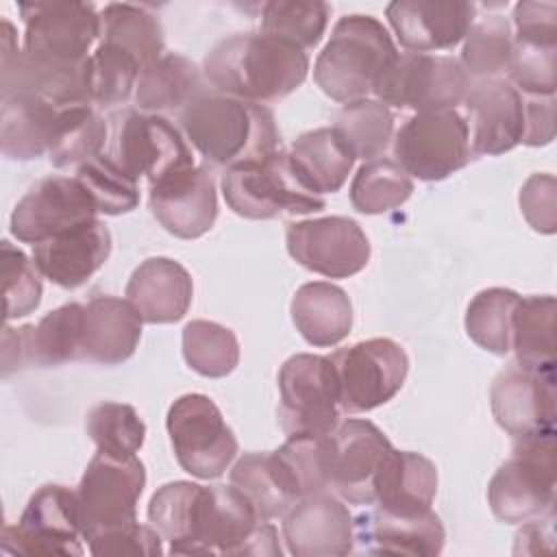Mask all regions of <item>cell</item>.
Segmentation results:
<instances>
[{"instance_id": "obj_1", "label": "cell", "mask_w": 557, "mask_h": 557, "mask_svg": "<svg viewBox=\"0 0 557 557\" xmlns=\"http://www.w3.org/2000/svg\"><path fill=\"white\" fill-rule=\"evenodd\" d=\"M307 72V52L268 33L224 37L202 61V74L211 89L257 104L289 96L305 83Z\"/></svg>"}, {"instance_id": "obj_2", "label": "cell", "mask_w": 557, "mask_h": 557, "mask_svg": "<svg viewBox=\"0 0 557 557\" xmlns=\"http://www.w3.org/2000/svg\"><path fill=\"white\" fill-rule=\"evenodd\" d=\"M185 139L211 168H233L281 150L274 113L265 104L205 89L178 115Z\"/></svg>"}, {"instance_id": "obj_3", "label": "cell", "mask_w": 557, "mask_h": 557, "mask_svg": "<svg viewBox=\"0 0 557 557\" xmlns=\"http://www.w3.org/2000/svg\"><path fill=\"white\" fill-rule=\"evenodd\" d=\"M398 57L387 28L372 15H344L313 65L315 85L337 102L368 98Z\"/></svg>"}, {"instance_id": "obj_4", "label": "cell", "mask_w": 557, "mask_h": 557, "mask_svg": "<svg viewBox=\"0 0 557 557\" xmlns=\"http://www.w3.org/2000/svg\"><path fill=\"white\" fill-rule=\"evenodd\" d=\"M555 485V431L516 437L487 485V503L500 522L522 524L553 511Z\"/></svg>"}, {"instance_id": "obj_5", "label": "cell", "mask_w": 557, "mask_h": 557, "mask_svg": "<svg viewBox=\"0 0 557 557\" xmlns=\"http://www.w3.org/2000/svg\"><path fill=\"white\" fill-rule=\"evenodd\" d=\"M222 194L226 205L248 220L307 215L326 205L324 196L300 181L285 150L224 170Z\"/></svg>"}, {"instance_id": "obj_6", "label": "cell", "mask_w": 557, "mask_h": 557, "mask_svg": "<svg viewBox=\"0 0 557 557\" xmlns=\"http://www.w3.org/2000/svg\"><path fill=\"white\" fill-rule=\"evenodd\" d=\"M111 122L107 154L137 183L146 176L152 185L172 172L196 165L189 141L168 117L124 109Z\"/></svg>"}, {"instance_id": "obj_7", "label": "cell", "mask_w": 557, "mask_h": 557, "mask_svg": "<svg viewBox=\"0 0 557 557\" xmlns=\"http://www.w3.org/2000/svg\"><path fill=\"white\" fill-rule=\"evenodd\" d=\"M472 78L461 61L448 54L398 52L387 72L379 78L374 96L385 107L422 111L457 109L463 102Z\"/></svg>"}, {"instance_id": "obj_8", "label": "cell", "mask_w": 557, "mask_h": 557, "mask_svg": "<svg viewBox=\"0 0 557 557\" xmlns=\"http://www.w3.org/2000/svg\"><path fill=\"white\" fill-rule=\"evenodd\" d=\"M339 381L331 357L298 352L278 370V422L287 435L333 433L342 418Z\"/></svg>"}, {"instance_id": "obj_9", "label": "cell", "mask_w": 557, "mask_h": 557, "mask_svg": "<svg viewBox=\"0 0 557 557\" xmlns=\"http://www.w3.org/2000/svg\"><path fill=\"white\" fill-rule=\"evenodd\" d=\"M394 161L418 181H444L472 159L470 135L457 109L413 113L394 133Z\"/></svg>"}, {"instance_id": "obj_10", "label": "cell", "mask_w": 557, "mask_h": 557, "mask_svg": "<svg viewBox=\"0 0 557 557\" xmlns=\"http://www.w3.org/2000/svg\"><path fill=\"white\" fill-rule=\"evenodd\" d=\"M178 466L198 479H218L233 463L239 444L218 405L205 394L178 396L165 418Z\"/></svg>"}, {"instance_id": "obj_11", "label": "cell", "mask_w": 557, "mask_h": 557, "mask_svg": "<svg viewBox=\"0 0 557 557\" xmlns=\"http://www.w3.org/2000/svg\"><path fill=\"white\" fill-rule=\"evenodd\" d=\"M146 487V468L135 457L96 450L76 487L85 542L98 533L137 522V503Z\"/></svg>"}, {"instance_id": "obj_12", "label": "cell", "mask_w": 557, "mask_h": 557, "mask_svg": "<svg viewBox=\"0 0 557 557\" xmlns=\"http://www.w3.org/2000/svg\"><path fill=\"white\" fill-rule=\"evenodd\" d=\"M17 9L24 20L22 50L39 61L78 67L100 39V15L91 2H22Z\"/></svg>"}, {"instance_id": "obj_13", "label": "cell", "mask_w": 557, "mask_h": 557, "mask_svg": "<svg viewBox=\"0 0 557 557\" xmlns=\"http://www.w3.org/2000/svg\"><path fill=\"white\" fill-rule=\"evenodd\" d=\"M2 550L28 557H78L83 548V529L76 503V490L59 483L41 485L26 503L17 524H4Z\"/></svg>"}, {"instance_id": "obj_14", "label": "cell", "mask_w": 557, "mask_h": 557, "mask_svg": "<svg viewBox=\"0 0 557 557\" xmlns=\"http://www.w3.org/2000/svg\"><path fill=\"white\" fill-rule=\"evenodd\" d=\"M339 381L342 409L361 413L392 400L409 372L405 348L389 337H372L331 355Z\"/></svg>"}, {"instance_id": "obj_15", "label": "cell", "mask_w": 557, "mask_h": 557, "mask_svg": "<svg viewBox=\"0 0 557 557\" xmlns=\"http://www.w3.org/2000/svg\"><path fill=\"white\" fill-rule=\"evenodd\" d=\"M285 242L296 263L329 278H348L370 261V242L363 228L344 215L292 222Z\"/></svg>"}, {"instance_id": "obj_16", "label": "cell", "mask_w": 557, "mask_h": 557, "mask_svg": "<svg viewBox=\"0 0 557 557\" xmlns=\"http://www.w3.org/2000/svg\"><path fill=\"white\" fill-rule=\"evenodd\" d=\"M98 207L76 176H46L37 181L11 213V235L24 244H39L52 235L98 220Z\"/></svg>"}, {"instance_id": "obj_17", "label": "cell", "mask_w": 557, "mask_h": 557, "mask_svg": "<svg viewBox=\"0 0 557 557\" xmlns=\"http://www.w3.org/2000/svg\"><path fill=\"white\" fill-rule=\"evenodd\" d=\"M555 368L513 361L490 387L494 420L513 440L555 431Z\"/></svg>"}, {"instance_id": "obj_18", "label": "cell", "mask_w": 557, "mask_h": 557, "mask_svg": "<svg viewBox=\"0 0 557 557\" xmlns=\"http://www.w3.org/2000/svg\"><path fill=\"white\" fill-rule=\"evenodd\" d=\"M0 30V96H37L57 107L91 104L87 61L78 67H61L26 54L17 46L15 26L2 17Z\"/></svg>"}, {"instance_id": "obj_19", "label": "cell", "mask_w": 557, "mask_h": 557, "mask_svg": "<svg viewBox=\"0 0 557 557\" xmlns=\"http://www.w3.org/2000/svg\"><path fill=\"white\" fill-rule=\"evenodd\" d=\"M85 305L65 302L46 313L37 324L13 329L9 322L2 331V376L24 368H54L83 359Z\"/></svg>"}, {"instance_id": "obj_20", "label": "cell", "mask_w": 557, "mask_h": 557, "mask_svg": "<svg viewBox=\"0 0 557 557\" xmlns=\"http://www.w3.org/2000/svg\"><path fill=\"white\" fill-rule=\"evenodd\" d=\"M333 437L331 492L350 505H372L376 476L392 453L387 435L370 420L348 418Z\"/></svg>"}, {"instance_id": "obj_21", "label": "cell", "mask_w": 557, "mask_h": 557, "mask_svg": "<svg viewBox=\"0 0 557 557\" xmlns=\"http://www.w3.org/2000/svg\"><path fill=\"white\" fill-rule=\"evenodd\" d=\"M283 540L296 557L348 555L355 550V518L331 490L298 498L283 513Z\"/></svg>"}, {"instance_id": "obj_22", "label": "cell", "mask_w": 557, "mask_h": 557, "mask_svg": "<svg viewBox=\"0 0 557 557\" xmlns=\"http://www.w3.org/2000/svg\"><path fill=\"white\" fill-rule=\"evenodd\" d=\"M472 154H503L522 144L524 100L505 78L472 81L463 102Z\"/></svg>"}, {"instance_id": "obj_23", "label": "cell", "mask_w": 557, "mask_h": 557, "mask_svg": "<svg viewBox=\"0 0 557 557\" xmlns=\"http://www.w3.org/2000/svg\"><path fill=\"white\" fill-rule=\"evenodd\" d=\"M148 205L157 222L181 239L205 235L218 218L215 181L207 165H191L150 185Z\"/></svg>"}, {"instance_id": "obj_24", "label": "cell", "mask_w": 557, "mask_h": 557, "mask_svg": "<svg viewBox=\"0 0 557 557\" xmlns=\"http://www.w3.org/2000/svg\"><path fill=\"white\" fill-rule=\"evenodd\" d=\"M389 26L409 52L455 48L472 26L476 7L457 0H396L385 9Z\"/></svg>"}, {"instance_id": "obj_25", "label": "cell", "mask_w": 557, "mask_h": 557, "mask_svg": "<svg viewBox=\"0 0 557 557\" xmlns=\"http://www.w3.org/2000/svg\"><path fill=\"white\" fill-rule=\"evenodd\" d=\"M111 233L104 222L94 220L33 246V261L44 278L76 289L85 285L109 259Z\"/></svg>"}, {"instance_id": "obj_26", "label": "cell", "mask_w": 557, "mask_h": 557, "mask_svg": "<svg viewBox=\"0 0 557 557\" xmlns=\"http://www.w3.org/2000/svg\"><path fill=\"white\" fill-rule=\"evenodd\" d=\"M444 540V524L433 509L420 516H396L374 507L355 520V542L359 550L372 555L433 557L442 553Z\"/></svg>"}, {"instance_id": "obj_27", "label": "cell", "mask_w": 557, "mask_h": 557, "mask_svg": "<svg viewBox=\"0 0 557 557\" xmlns=\"http://www.w3.org/2000/svg\"><path fill=\"white\" fill-rule=\"evenodd\" d=\"M194 298L189 272L170 257H150L141 261L128 283L126 300L137 309L144 322L170 324L181 320Z\"/></svg>"}, {"instance_id": "obj_28", "label": "cell", "mask_w": 557, "mask_h": 557, "mask_svg": "<svg viewBox=\"0 0 557 557\" xmlns=\"http://www.w3.org/2000/svg\"><path fill=\"white\" fill-rule=\"evenodd\" d=\"M141 315L128 300L109 294L94 296L85 305L83 359L102 366L126 361L141 339Z\"/></svg>"}, {"instance_id": "obj_29", "label": "cell", "mask_w": 557, "mask_h": 557, "mask_svg": "<svg viewBox=\"0 0 557 557\" xmlns=\"http://www.w3.org/2000/svg\"><path fill=\"white\" fill-rule=\"evenodd\" d=\"M435 492V463L420 453L392 448L376 476L372 505L396 516H420L431 511Z\"/></svg>"}, {"instance_id": "obj_30", "label": "cell", "mask_w": 557, "mask_h": 557, "mask_svg": "<svg viewBox=\"0 0 557 557\" xmlns=\"http://www.w3.org/2000/svg\"><path fill=\"white\" fill-rule=\"evenodd\" d=\"M228 481L248 498L257 516L268 522L283 518V513L300 498L292 470L276 450L242 455L233 463Z\"/></svg>"}, {"instance_id": "obj_31", "label": "cell", "mask_w": 557, "mask_h": 557, "mask_svg": "<svg viewBox=\"0 0 557 557\" xmlns=\"http://www.w3.org/2000/svg\"><path fill=\"white\" fill-rule=\"evenodd\" d=\"M292 320L307 344L318 348L337 346L352 329V302L339 285L311 281L296 289Z\"/></svg>"}, {"instance_id": "obj_32", "label": "cell", "mask_w": 557, "mask_h": 557, "mask_svg": "<svg viewBox=\"0 0 557 557\" xmlns=\"http://www.w3.org/2000/svg\"><path fill=\"white\" fill-rule=\"evenodd\" d=\"M61 109L37 96L2 100L0 148L7 159L30 161L50 150Z\"/></svg>"}, {"instance_id": "obj_33", "label": "cell", "mask_w": 557, "mask_h": 557, "mask_svg": "<svg viewBox=\"0 0 557 557\" xmlns=\"http://www.w3.org/2000/svg\"><path fill=\"white\" fill-rule=\"evenodd\" d=\"M209 89L202 70L178 52H163L141 67L135 87L137 109L144 113H163L185 109L196 96Z\"/></svg>"}, {"instance_id": "obj_34", "label": "cell", "mask_w": 557, "mask_h": 557, "mask_svg": "<svg viewBox=\"0 0 557 557\" xmlns=\"http://www.w3.org/2000/svg\"><path fill=\"white\" fill-rule=\"evenodd\" d=\"M287 154L300 181L320 196L339 191L355 165L352 152L333 126L298 135Z\"/></svg>"}, {"instance_id": "obj_35", "label": "cell", "mask_w": 557, "mask_h": 557, "mask_svg": "<svg viewBox=\"0 0 557 557\" xmlns=\"http://www.w3.org/2000/svg\"><path fill=\"white\" fill-rule=\"evenodd\" d=\"M100 39L128 50L141 67L163 54V26L159 17L141 4L111 2L98 11Z\"/></svg>"}, {"instance_id": "obj_36", "label": "cell", "mask_w": 557, "mask_h": 557, "mask_svg": "<svg viewBox=\"0 0 557 557\" xmlns=\"http://www.w3.org/2000/svg\"><path fill=\"white\" fill-rule=\"evenodd\" d=\"M511 350L520 363L555 368L553 296H520L511 315Z\"/></svg>"}, {"instance_id": "obj_37", "label": "cell", "mask_w": 557, "mask_h": 557, "mask_svg": "<svg viewBox=\"0 0 557 557\" xmlns=\"http://www.w3.org/2000/svg\"><path fill=\"white\" fill-rule=\"evenodd\" d=\"M107 137V122L91 104L63 107L48 159L54 168H78L102 154Z\"/></svg>"}, {"instance_id": "obj_38", "label": "cell", "mask_w": 557, "mask_h": 557, "mask_svg": "<svg viewBox=\"0 0 557 557\" xmlns=\"http://www.w3.org/2000/svg\"><path fill=\"white\" fill-rule=\"evenodd\" d=\"M333 128L355 159L374 161L394 139V113L376 98H361L339 109Z\"/></svg>"}, {"instance_id": "obj_39", "label": "cell", "mask_w": 557, "mask_h": 557, "mask_svg": "<svg viewBox=\"0 0 557 557\" xmlns=\"http://www.w3.org/2000/svg\"><path fill=\"white\" fill-rule=\"evenodd\" d=\"M411 191L413 178L394 159L379 157L357 170L350 183V202L359 213L379 215L405 205Z\"/></svg>"}, {"instance_id": "obj_40", "label": "cell", "mask_w": 557, "mask_h": 557, "mask_svg": "<svg viewBox=\"0 0 557 557\" xmlns=\"http://www.w3.org/2000/svg\"><path fill=\"white\" fill-rule=\"evenodd\" d=\"M141 63L124 48L98 41L87 59V85L91 107L124 104L137 87Z\"/></svg>"}, {"instance_id": "obj_41", "label": "cell", "mask_w": 557, "mask_h": 557, "mask_svg": "<svg viewBox=\"0 0 557 557\" xmlns=\"http://www.w3.org/2000/svg\"><path fill=\"white\" fill-rule=\"evenodd\" d=\"M513 30L505 15H485L474 17L472 26L463 37L461 65L472 81L481 78H498V74L507 72V63L511 57Z\"/></svg>"}, {"instance_id": "obj_42", "label": "cell", "mask_w": 557, "mask_h": 557, "mask_svg": "<svg viewBox=\"0 0 557 557\" xmlns=\"http://www.w3.org/2000/svg\"><path fill=\"white\" fill-rule=\"evenodd\" d=\"M520 294L507 287L481 289L466 309L468 337L487 352L507 355L511 350V315Z\"/></svg>"}, {"instance_id": "obj_43", "label": "cell", "mask_w": 557, "mask_h": 557, "mask_svg": "<svg viewBox=\"0 0 557 557\" xmlns=\"http://www.w3.org/2000/svg\"><path fill=\"white\" fill-rule=\"evenodd\" d=\"M183 357L194 372L222 379L239 363V342L228 326L211 320H191L183 329Z\"/></svg>"}, {"instance_id": "obj_44", "label": "cell", "mask_w": 557, "mask_h": 557, "mask_svg": "<svg viewBox=\"0 0 557 557\" xmlns=\"http://www.w3.org/2000/svg\"><path fill=\"white\" fill-rule=\"evenodd\" d=\"M87 435L100 453L113 457H135L146 440V424L137 409L126 403L104 400L89 409Z\"/></svg>"}, {"instance_id": "obj_45", "label": "cell", "mask_w": 557, "mask_h": 557, "mask_svg": "<svg viewBox=\"0 0 557 557\" xmlns=\"http://www.w3.org/2000/svg\"><path fill=\"white\" fill-rule=\"evenodd\" d=\"M331 17L326 2L270 0L261 7V33L281 37L307 50L320 44Z\"/></svg>"}, {"instance_id": "obj_46", "label": "cell", "mask_w": 557, "mask_h": 557, "mask_svg": "<svg viewBox=\"0 0 557 557\" xmlns=\"http://www.w3.org/2000/svg\"><path fill=\"white\" fill-rule=\"evenodd\" d=\"M202 485L191 481H172L161 485L148 503V520L170 544L172 555H181L191 535L194 513Z\"/></svg>"}, {"instance_id": "obj_47", "label": "cell", "mask_w": 557, "mask_h": 557, "mask_svg": "<svg viewBox=\"0 0 557 557\" xmlns=\"http://www.w3.org/2000/svg\"><path fill=\"white\" fill-rule=\"evenodd\" d=\"M300 490V498L331 490V433H294L276 448Z\"/></svg>"}, {"instance_id": "obj_48", "label": "cell", "mask_w": 557, "mask_h": 557, "mask_svg": "<svg viewBox=\"0 0 557 557\" xmlns=\"http://www.w3.org/2000/svg\"><path fill=\"white\" fill-rule=\"evenodd\" d=\"M91 194L98 213L122 215L139 205V185L128 176L109 154H98L96 159L76 168L74 174Z\"/></svg>"}, {"instance_id": "obj_49", "label": "cell", "mask_w": 557, "mask_h": 557, "mask_svg": "<svg viewBox=\"0 0 557 557\" xmlns=\"http://www.w3.org/2000/svg\"><path fill=\"white\" fill-rule=\"evenodd\" d=\"M0 274L4 287V320L24 318L33 313L41 302V274L33 261L9 239L0 244Z\"/></svg>"}, {"instance_id": "obj_50", "label": "cell", "mask_w": 557, "mask_h": 557, "mask_svg": "<svg viewBox=\"0 0 557 557\" xmlns=\"http://www.w3.org/2000/svg\"><path fill=\"white\" fill-rule=\"evenodd\" d=\"M557 72V44L513 37L511 57L507 63L509 83L533 98L555 96Z\"/></svg>"}, {"instance_id": "obj_51", "label": "cell", "mask_w": 557, "mask_h": 557, "mask_svg": "<svg viewBox=\"0 0 557 557\" xmlns=\"http://www.w3.org/2000/svg\"><path fill=\"white\" fill-rule=\"evenodd\" d=\"M163 537L154 527L148 524H126L120 529H111L104 533H98L87 540V548L91 555L104 557V555H163L161 546Z\"/></svg>"}, {"instance_id": "obj_52", "label": "cell", "mask_w": 557, "mask_h": 557, "mask_svg": "<svg viewBox=\"0 0 557 557\" xmlns=\"http://www.w3.org/2000/svg\"><path fill=\"white\" fill-rule=\"evenodd\" d=\"M555 191L557 183L553 174L537 172L531 174L522 189H520V209L524 220L537 231V233H555L557 226V209H555Z\"/></svg>"}, {"instance_id": "obj_53", "label": "cell", "mask_w": 557, "mask_h": 557, "mask_svg": "<svg viewBox=\"0 0 557 557\" xmlns=\"http://www.w3.org/2000/svg\"><path fill=\"white\" fill-rule=\"evenodd\" d=\"M513 37L557 44V7L553 2H518L513 7Z\"/></svg>"}, {"instance_id": "obj_54", "label": "cell", "mask_w": 557, "mask_h": 557, "mask_svg": "<svg viewBox=\"0 0 557 557\" xmlns=\"http://www.w3.org/2000/svg\"><path fill=\"white\" fill-rule=\"evenodd\" d=\"M555 137V96L524 100V135L527 146H546Z\"/></svg>"}]
</instances>
